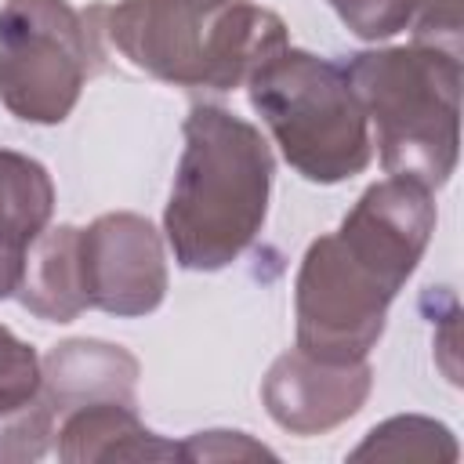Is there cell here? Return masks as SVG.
<instances>
[{
	"mask_svg": "<svg viewBox=\"0 0 464 464\" xmlns=\"http://www.w3.org/2000/svg\"><path fill=\"white\" fill-rule=\"evenodd\" d=\"M246 91L283 160L304 181L337 185L370 167V120L337 62L283 47L250 72Z\"/></svg>",
	"mask_w": 464,
	"mask_h": 464,
	"instance_id": "cell-3",
	"label": "cell"
},
{
	"mask_svg": "<svg viewBox=\"0 0 464 464\" xmlns=\"http://www.w3.org/2000/svg\"><path fill=\"white\" fill-rule=\"evenodd\" d=\"M58 413L40 392L18 410L0 413V464H29L40 460L54 442Z\"/></svg>",
	"mask_w": 464,
	"mask_h": 464,
	"instance_id": "cell-16",
	"label": "cell"
},
{
	"mask_svg": "<svg viewBox=\"0 0 464 464\" xmlns=\"http://www.w3.org/2000/svg\"><path fill=\"white\" fill-rule=\"evenodd\" d=\"M355 460L362 457H420V460H457V439L446 424L420 417V413H399L377 424L355 450Z\"/></svg>",
	"mask_w": 464,
	"mask_h": 464,
	"instance_id": "cell-15",
	"label": "cell"
},
{
	"mask_svg": "<svg viewBox=\"0 0 464 464\" xmlns=\"http://www.w3.org/2000/svg\"><path fill=\"white\" fill-rule=\"evenodd\" d=\"M341 69L377 127L381 167L392 178L442 188L460 152V54L413 40L359 51Z\"/></svg>",
	"mask_w": 464,
	"mask_h": 464,
	"instance_id": "cell-2",
	"label": "cell"
},
{
	"mask_svg": "<svg viewBox=\"0 0 464 464\" xmlns=\"http://www.w3.org/2000/svg\"><path fill=\"white\" fill-rule=\"evenodd\" d=\"M290 47L286 22L246 0H232L225 7L210 11V33H207V72L203 87L207 91H232L250 80V72Z\"/></svg>",
	"mask_w": 464,
	"mask_h": 464,
	"instance_id": "cell-13",
	"label": "cell"
},
{
	"mask_svg": "<svg viewBox=\"0 0 464 464\" xmlns=\"http://www.w3.org/2000/svg\"><path fill=\"white\" fill-rule=\"evenodd\" d=\"M373 388V370L359 362H323L301 348L283 352L265 381L261 402L268 417L290 435H323L362 410Z\"/></svg>",
	"mask_w": 464,
	"mask_h": 464,
	"instance_id": "cell-9",
	"label": "cell"
},
{
	"mask_svg": "<svg viewBox=\"0 0 464 464\" xmlns=\"http://www.w3.org/2000/svg\"><path fill=\"white\" fill-rule=\"evenodd\" d=\"M40 381H44V362L36 348L0 323V413L36 399Z\"/></svg>",
	"mask_w": 464,
	"mask_h": 464,
	"instance_id": "cell-18",
	"label": "cell"
},
{
	"mask_svg": "<svg viewBox=\"0 0 464 464\" xmlns=\"http://www.w3.org/2000/svg\"><path fill=\"white\" fill-rule=\"evenodd\" d=\"M413 33L420 44H439L446 51H457L460 40V0H424L420 14L413 22Z\"/></svg>",
	"mask_w": 464,
	"mask_h": 464,
	"instance_id": "cell-20",
	"label": "cell"
},
{
	"mask_svg": "<svg viewBox=\"0 0 464 464\" xmlns=\"http://www.w3.org/2000/svg\"><path fill=\"white\" fill-rule=\"evenodd\" d=\"M54 450L69 464L94 460H181L178 442L149 431L127 402H87L65 410L54 428Z\"/></svg>",
	"mask_w": 464,
	"mask_h": 464,
	"instance_id": "cell-11",
	"label": "cell"
},
{
	"mask_svg": "<svg viewBox=\"0 0 464 464\" xmlns=\"http://www.w3.org/2000/svg\"><path fill=\"white\" fill-rule=\"evenodd\" d=\"M420 4L424 0H330L334 14L344 22V29L370 44L413 29Z\"/></svg>",
	"mask_w": 464,
	"mask_h": 464,
	"instance_id": "cell-17",
	"label": "cell"
},
{
	"mask_svg": "<svg viewBox=\"0 0 464 464\" xmlns=\"http://www.w3.org/2000/svg\"><path fill=\"white\" fill-rule=\"evenodd\" d=\"M91 76V33L69 0H4L0 102L22 123L69 120Z\"/></svg>",
	"mask_w": 464,
	"mask_h": 464,
	"instance_id": "cell-4",
	"label": "cell"
},
{
	"mask_svg": "<svg viewBox=\"0 0 464 464\" xmlns=\"http://www.w3.org/2000/svg\"><path fill=\"white\" fill-rule=\"evenodd\" d=\"M105 18L112 47L134 69L174 87H203L210 11L192 0H120Z\"/></svg>",
	"mask_w": 464,
	"mask_h": 464,
	"instance_id": "cell-8",
	"label": "cell"
},
{
	"mask_svg": "<svg viewBox=\"0 0 464 464\" xmlns=\"http://www.w3.org/2000/svg\"><path fill=\"white\" fill-rule=\"evenodd\" d=\"M181 134L163 239L185 272H218L257 239L276 160L265 134L225 105H192Z\"/></svg>",
	"mask_w": 464,
	"mask_h": 464,
	"instance_id": "cell-1",
	"label": "cell"
},
{
	"mask_svg": "<svg viewBox=\"0 0 464 464\" xmlns=\"http://www.w3.org/2000/svg\"><path fill=\"white\" fill-rule=\"evenodd\" d=\"M138 377L141 366L123 344L98 337H69L47 352L40 392L47 395L58 417L87 402L138 406Z\"/></svg>",
	"mask_w": 464,
	"mask_h": 464,
	"instance_id": "cell-10",
	"label": "cell"
},
{
	"mask_svg": "<svg viewBox=\"0 0 464 464\" xmlns=\"http://www.w3.org/2000/svg\"><path fill=\"white\" fill-rule=\"evenodd\" d=\"M431 232H435L431 188L392 174L384 181H373L337 228V236L395 290H402L406 279L417 272Z\"/></svg>",
	"mask_w": 464,
	"mask_h": 464,
	"instance_id": "cell-7",
	"label": "cell"
},
{
	"mask_svg": "<svg viewBox=\"0 0 464 464\" xmlns=\"http://www.w3.org/2000/svg\"><path fill=\"white\" fill-rule=\"evenodd\" d=\"M196 7H203V11H214V7H225V4H232V0H192Z\"/></svg>",
	"mask_w": 464,
	"mask_h": 464,
	"instance_id": "cell-21",
	"label": "cell"
},
{
	"mask_svg": "<svg viewBox=\"0 0 464 464\" xmlns=\"http://www.w3.org/2000/svg\"><path fill=\"white\" fill-rule=\"evenodd\" d=\"M18 301L44 323H72L83 308V276H80V228L76 225H58L44 228L22 268L18 283Z\"/></svg>",
	"mask_w": 464,
	"mask_h": 464,
	"instance_id": "cell-14",
	"label": "cell"
},
{
	"mask_svg": "<svg viewBox=\"0 0 464 464\" xmlns=\"http://www.w3.org/2000/svg\"><path fill=\"white\" fill-rule=\"evenodd\" d=\"M395 286L337 232L308 243L294 279L297 348L323 362H359L381 341Z\"/></svg>",
	"mask_w": 464,
	"mask_h": 464,
	"instance_id": "cell-5",
	"label": "cell"
},
{
	"mask_svg": "<svg viewBox=\"0 0 464 464\" xmlns=\"http://www.w3.org/2000/svg\"><path fill=\"white\" fill-rule=\"evenodd\" d=\"M178 453L181 460H276V453L254 442L246 431H196L178 442Z\"/></svg>",
	"mask_w": 464,
	"mask_h": 464,
	"instance_id": "cell-19",
	"label": "cell"
},
{
	"mask_svg": "<svg viewBox=\"0 0 464 464\" xmlns=\"http://www.w3.org/2000/svg\"><path fill=\"white\" fill-rule=\"evenodd\" d=\"M54 214V181L25 152L0 149V301L22 283L25 254Z\"/></svg>",
	"mask_w": 464,
	"mask_h": 464,
	"instance_id": "cell-12",
	"label": "cell"
},
{
	"mask_svg": "<svg viewBox=\"0 0 464 464\" xmlns=\"http://www.w3.org/2000/svg\"><path fill=\"white\" fill-rule=\"evenodd\" d=\"M80 276L87 308L120 319L149 315L167 297L163 236L141 214H102L80 228Z\"/></svg>",
	"mask_w": 464,
	"mask_h": 464,
	"instance_id": "cell-6",
	"label": "cell"
}]
</instances>
